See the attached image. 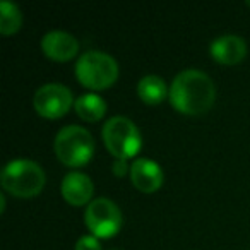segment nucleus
<instances>
[{
	"mask_svg": "<svg viewBox=\"0 0 250 250\" xmlns=\"http://www.w3.org/2000/svg\"><path fill=\"white\" fill-rule=\"evenodd\" d=\"M36 111L46 118H59L69 111L72 104V93L60 83L43 84L36 89L33 98Z\"/></svg>",
	"mask_w": 250,
	"mask_h": 250,
	"instance_id": "0eeeda50",
	"label": "nucleus"
},
{
	"mask_svg": "<svg viewBox=\"0 0 250 250\" xmlns=\"http://www.w3.org/2000/svg\"><path fill=\"white\" fill-rule=\"evenodd\" d=\"M137 94L146 103L156 104L160 101H163L165 96H167V84L160 76L149 74V76H144L137 83Z\"/></svg>",
	"mask_w": 250,
	"mask_h": 250,
	"instance_id": "ddd939ff",
	"label": "nucleus"
},
{
	"mask_svg": "<svg viewBox=\"0 0 250 250\" xmlns=\"http://www.w3.org/2000/svg\"><path fill=\"white\" fill-rule=\"evenodd\" d=\"M211 55L216 62L221 63H236L245 57L247 53V43L243 38L236 35H223L212 40L211 46Z\"/></svg>",
	"mask_w": 250,
	"mask_h": 250,
	"instance_id": "9d476101",
	"label": "nucleus"
},
{
	"mask_svg": "<svg viewBox=\"0 0 250 250\" xmlns=\"http://www.w3.org/2000/svg\"><path fill=\"white\" fill-rule=\"evenodd\" d=\"M0 184L7 192L19 197H33L45 185V171L33 160H12L2 168Z\"/></svg>",
	"mask_w": 250,
	"mask_h": 250,
	"instance_id": "f03ea898",
	"label": "nucleus"
},
{
	"mask_svg": "<svg viewBox=\"0 0 250 250\" xmlns=\"http://www.w3.org/2000/svg\"><path fill=\"white\" fill-rule=\"evenodd\" d=\"M214 98V83L208 74L199 69H185L171 81L170 101L182 113H204L212 106Z\"/></svg>",
	"mask_w": 250,
	"mask_h": 250,
	"instance_id": "f257e3e1",
	"label": "nucleus"
},
{
	"mask_svg": "<svg viewBox=\"0 0 250 250\" xmlns=\"http://www.w3.org/2000/svg\"><path fill=\"white\" fill-rule=\"evenodd\" d=\"M111 250H113V249H111Z\"/></svg>",
	"mask_w": 250,
	"mask_h": 250,
	"instance_id": "6ab92c4d",
	"label": "nucleus"
},
{
	"mask_svg": "<svg viewBox=\"0 0 250 250\" xmlns=\"http://www.w3.org/2000/svg\"><path fill=\"white\" fill-rule=\"evenodd\" d=\"M93 182L83 171H70L62 180V194L72 206H83L93 195Z\"/></svg>",
	"mask_w": 250,
	"mask_h": 250,
	"instance_id": "9b49d317",
	"label": "nucleus"
},
{
	"mask_svg": "<svg viewBox=\"0 0 250 250\" xmlns=\"http://www.w3.org/2000/svg\"><path fill=\"white\" fill-rule=\"evenodd\" d=\"M103 141L108 151L117 160H127L134 156L141 147V132L130 118L115 115L103 125Z\"/></svg>",
	"mask_w": 250,
	"mask_h": 250,
	"instance_id": "39448f33",
	"label": "nucleus"
},
{
	"mask_svg": "<svg viewBox=\"0 0 250 250\" xmlns=\"http://www.w3.org/2000/svg\"><path fill=\"white\" fill-rule=\"evenodd\" d=\"M74 106H76V111L81 118H84L87 122H94V120H100L104 115V111H106V101L94 93H84L77 98Z\"/></svg>",
	"mask_w": 250,
	"mask_h": 250,
	"instance_id": "f8f14e48",
	"label": "nucleus"
},
{
	"mask_svg": "<svg viewBox=\"0 0 250 250\" xmlns=\"http://www.w3.org/2000/svg\"><path fill=\"white\" fill-rule=\"evenodd\" d=\"M42 50L48 59L63 62L76 55L79 50V42L70 33L62 29H52L42 38Z\"/></svg>",
	"mask_w": 250,
	"mask_h": 250,
	"instance_id": "6e6552de",
	"label": "nucleus"
},
{
	"mask_svg": "<svg viewBox=\"0 0 250 250\" xmlns=\"http://www.w3.org/2000/svg\"><path fill=\"white\" fill-rule=\"evenodd\" d=\"M130 178L132 184L139 188L141 192H154L163 184V170L154 160L149 158H137L130 165Z\"/></svg>",
	"mask_w": 250,
	"mask_h": 250,
	"instance_id": "1a4fd4ad",
	"label": "nucleus"
},
{
	"mask_svg": "<svg viewBox=\"0 0 250 250\" xmlns=\"http://www.w3.org/2000/svg\"><path fill=\"white\" fill-rule=\"evenodd\" d=\"M5 209V195L0 194V211H4Z\"/></svg>",
	"mask_w": 250,
	"mask_h": 250,
	"instance_id": "f3484780",
	"label": "nucleus"
},
{
	"mask_svg": "<svg viewBox=\"0 0 250 250\" xmlns=\"http://www.w3.org/2000/svg\"><path fill=\"white\" fill-rule=\"evenodd\" d=\"M76 76L84 86L91 89H103V87L111 86L117 79V60L106 52L89 50L77 59Z\"/></svg>",
	"mask_w": 250,
	"mask_h": 250,
	"instance_id": "20e7f679",
	"label": "nucleus"
},
{
	"mask_svg": "<svg viewBox=\"0 0 250 250\" xmlns=\"http://www.w3.org/2000/svg\"><path fill=\"white\" fill-rule=\"evenodd\" d=\"M22 14L19 7L11 0H2L0 2V33L2 35H11L21 28Z\"/></svg>",
	"mask_w": 250,
	"mask_h": 250,
	"instance_id": "4468645a",
	"label": "nucleus"
},
{
	"mask_svg": "<svg viewBox=\"0 0 250 250\" xmlns=\"http://www.w3.org/2000/svg\"><path fill=\"white\" fill-rule=\"evenodd\" d=\"M55 154L67 167H81L87 163L94 153V139L81 125H65L53 141Z\"/></svg>",
	"mask_w": 250,
	"mask_h": 250,
	"instance_id": "7ed1b4c3",
	"label": "nucleus"
},
{
	"mask_svg": "<svg viewBox=\"0 0 250 250\" xmlns=\"http://www.w3.org/2000/svg\"><path fill=\"white\" fill-rule=\"evenodd\" d=\"M247 5H250V0H247Z\"/></svg>",
	"mask_w": 250,
	"mask_h": 250,
	"instance_id": "a211bd4d",
	"label": "nucleus"
},
{
	"mask_svg": "<svg viewBox=\"0 0 250 250\" xmlns=\"http://www.w3.org/2000/svg\"><path fill=\"white\" fill-rule=\"evenodd\" d=\"M111 170H113V173L117 177H124L127 173V163H125V160H117L113 163V167H111Z\"/></svg>",
	"mask_w": 250,
	"mask_h": 250,
	"instance_id": "dca6fc26",
	"label": "nucleus"
},
{
	"mask_svg": "<svg viewBox=\"0 0 250 250\" xmlns=\"http://www.w3.org/2000/svg\"><path fill=\"white\" fill-rule=\"evenodd\" d=\"M86 226L98 238L113 236L122 226V212L118 206L108 197H96L87 204L84 212Z\"/></svg>",
	"mask_w": 250,
	"mask_h": 250,
	"instance_id": "423d86ee",
	"label": "nucleus"
},
{
	"mask_svg": "<svg viewBox=\"0 0 250 250\" xmlns=\"http://www.w3.org/2000/svg\"><path fill=\"white\" fill-rule=\"evenodd\" d=\"M76 250H101L98 236H94V235L79 236V240H77V243H76Z\"/></svg>",
	"mask_w": 250,
	"mask_h": 250,
	"instance_id": "2eb2a0df",
	"label": "nucleus"
}]
</instances>
